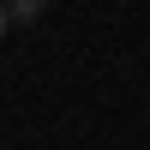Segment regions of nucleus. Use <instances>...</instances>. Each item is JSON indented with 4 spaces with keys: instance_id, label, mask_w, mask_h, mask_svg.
I'll return each instance as SVG.
<instances>
[{
    "instance_id": "nucleus-1",
    "label": "nucleus",
    "mask_w": 150,
    "mask_h": 150,
    "mask_svg": "<svg viewBox=\"0 0 150 150\" xmlns=\"http://www.w3.org/2000/svg\"><path fill=\"white\" fill-rule=\"evenodd\" d=\"M48 0H6V24H36Z\"/></svg>"
},
{
    "instance_id": "nucleus-2",
    "label": "nucleus",
    "mask_w": 150,
    "mask_h": 150,
    "mask_svg": "<svg viewBox=\"0 0 150 150\" xmlns=\"http://www.w3.org/2000/svg\"><path fill=\"white\" fill-rule=\"evenodd\" d=\"M0 42H6V0H0Z\"/></svg>"
}]
</instances>
